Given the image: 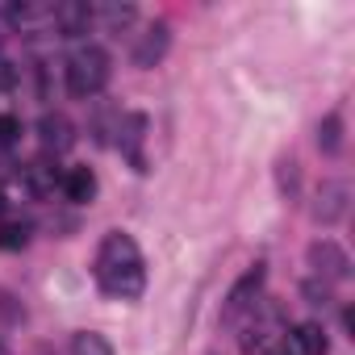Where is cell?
Wrapping results in <instances>:
<instances>
[{"mask_svg":"<svg viewBox=\"0 0 355 355\" xmlns=\"http://www.w3.org/2000/svg\"><path fill=\"white\" fill-rule=\"evenodd\" d=\"M109 55L101 46H80L71 59H67V92L80 96V101H92L96 92H105L109 84Z\"/></svg>","mask_w":355,"mask_h":355,"instance_id":"7a4b0ae2","label":"cell"},{"mask_svg":"<svg viewBox=\"0 0 355 355\" xmlns=\"http://www.w3.org/2000/svg\"><path fill=\"white\" fill-rule=\"evenodd\" d=\"M142 138H146V117H142V113H130V117H125V125H121V150H125V159H130L138 171H146Z\"/></svg>","mask_w":355,"mask_h":355,"instance_id":"30bf717a","label":"cell"},{"mask_svg":"<svg viewBox=\"0 0 355 355\" xmlns=\"http://www.w3.org/2000/svg\"><path fill=\"white\" fill-rule=\"evenodd\" d=\"M347 197H351L347 180H322L318 201H313V222H322V226L343 222V218H347Z\"/></svg>","mask_w":355,"mask_h":355,"instance_id":"5b68a950","label":"cell"},{"mask_svg":"<svg viewBox=\"0 0 355 355\" xmlns=\"http://www.w3.org/2000/svg\"><path fill=\"white\" fill-rule=\"evenodd\" d=\"M263 276H268V272H263V263H255V268H251V272H247V276H243L234 288H230V297H226V318H239V313H243V309H247V305L259 297V288H263Z\"/></svg>","mask_w":355,"mask_h":355,"instance_id":"ba28073f","label":"cell"},{"mask_svg":"<svg viewBox=\"0 0 355 355\" xmlns=\"http://www.w3.org/2000/svg\"><path fill=\"white\" fill-rule=\"evenodd\" d=\"M30 247V226L26 222H5L0 226V251H26Z\"/></svg>","mask_w":355,"mask_h":355,"instance_id":"2e32d148","label":"cell"},{"mask_svg":"<svg viewBox=\"0 0 355 355\" xmlns=\"http://www.w3.org/2000/svg\"><path fill=\"white\" fill-rule=\"evenodd\" d=\"M92 276H96V288L113 301H138L142 288H146V263H142V251L130 234L113 230L101 239L96 247V263H92Z\"/></svg>","mask_w":355,"mask_h":355,"instance_id":"6da1fadb","label":"cell"},{"mask_svg":"<svg viewBox=\"0 0 355 355\" xmlns=\"http://www.w3.org/2000/svg\"><path fill=\"white\" fill-rule=\"evenodd\" d=\"M38 142H42L46 155H63V150L76 146V125H71L63 113H46V117L38 121Z\"/></svg>","mask_w":355,"mask_h":355,"instance_id":"8992f818","label":"cell"},{"mask_svg":"<svg viewBox=\"0 0 355 355\" xmlns=\"http://www.w3.org/2000/svg\"><path fill=\"white\" fill-rule=\"evenodd\" d=\"M280 180H284L288 193H297V163L293 159H280Z\"/></svg>","mask_w":355,"mask_h":355,"instance_id":"d6986e66","label":"cell"},{"mask_svg":"<svg viewBox=\"0 0 355 355\" xmlns=\"http://www.w3.org/2000/svg\"><path fill=\"white\" fill-rule=\"evenodd\" d=\"M288 343H293V355H326V351H330L326 330H322L318 322H301V326H293Z\"/></svg>","mask_w":355,"mask_h":355,"instance_id":"8fae6325","label":"cell"},{"mask_svg":"<svg viewBox=\"0 0 355 355\" xmlns=\"http://www.w3.org/2000/svg\"><path fill=\"white\" fill-rule=\"evenodd\" d=\"M96 171L92 167H71V171H63V193H67V201L71 205H88L92 197H96Z\"/></svg>","mask_w":355,"mask_h":355,"instance_id":"9c48e42d","label":"cell"},{"mask_svg":"<svg viewBox=\"0 0 355 355\" xmlns=\"http://www.w3.org/2000/svg\"><path fill=\"white\" fill-rule=\"evenodd\" d=\"M9 214V201H5V193H0V218H5Z\"/></svg>","mask_w":355,"mask_h":355,"instance_id":"ffe728a7","label":"cell"},{"mask_svg":"<svg viewBox=\"0 0 355 355\" xmlns=\"http://www.w3.org/2000/svg\"><path fill=\"white\" fill-rule=\"evenodd\" d=\"M92 26V5H80V0H59L51 5V34L59 38H80Z\"/></svg>","mask_w":355,"mask_h":355,"instance_id":"277c9868","label":"cell"},{"mask_svg":"<svg viewBox=\"0 0 355 355\" xmlns=\"http://www.w3.org/2000/svg\"><path fill=\"white\" fill-rule=\"evenodd\" d=\"M26 180H30V189H34L38 197H46L55 184H63V175H59L46 159H38V163H30V167H26Z\"/></svg>","mask_w":355,"mask_h":355,"instance_id":"9a60e30c","label":"cell"},{"mask_svg":"<svg viewBox=\"0 0 355 355\" xmlns=\"http://www.w3.org/2000/svg\"><path fill=\"white\" fill-rule=\"evenodd\" d=\"M305 259H309V268H313L326 284H334V280H347V276H351V259H347V251H343L334 239H318V243H309Z\"/></svg>","mask_w":355,"mask_h":355,"instance_id":"3957f363","label":"cell"},{"mask_svg":"<svg viewBox=\"0 0 355 355\" xmlns=\"http://www.w3.org/2000/svg\"><path fill=\"white\" fill-rule=\"evenodd\" d=\"M167 46H171V30H167L163 21L150 26V30L138 38V46H134V67H155V63H163Z\"/></svg>","mask_w":355,"mask_h":355,"instance_id":"52a82bcc","label":"cell"},{"mask_svg":"<svg viewBox=\"0 0 355 355\" xmlns=\"http://www.w3.org/2000/svg\"><path fill=\"white\" fill-rule=\"evenodd\" d=\"M318 150L330 155V159L343 150V113H326L318 121Z\"/></svg>","mask_w":355,"mask_h":355,"instance_id":"7c38bea8","label":"cell"},{"mask_svg":"<svg viewBox=\"0 0 355 355\" xmlns=\"http://www.w3.org/2000/svg\"><path fill=\"white\" fill-rule=\"evenodd\" d=\"M17 80H21V71H17L5 55H0V92H13V88H17Z\"/></svg>","mask_w":355,"mask_h":355,"instance_id":"ac0fdd59","label":"cell"},{"mask_svg":"<svg viewBox=\"0 0 355 355\" xmlns=\"http://www.w3.org/2000/svg\"><path fill=\"white\" fill-rule=\"evenodd\" d=\"M21 138V121L13 113H0V146H13Z\"/></svg>","mask_w":355,"mask_h":355,"instance_id":"e0dca14e","label":"cell"},{"mask_svg":"<svg viewBox=\"0 0 355 355\" xmlns=\"http://www.w3.org/2000/svg\"><path fill=\"white\" fill-rule=\"evenodd\" d=\"M105 21V30L109 34H121V30H130L134 26V17H138V9L134 5H105V9H92V21Z\"/></svg>","mask_w":355,"mask_h":355,"instance_id":"4fadbf2b","label":"cell"},{"mask_svg":"<svg viewBox=\"0 0 355 355\" xmlns=\"http://www.w3.org/2000/svg\"><path fill=\"white\" fill-rule=\"evenodd\" d=\"M67 355H113V343L96 330H80V334H71Z\"/></svg>","mask_w":355,"mask_h":355,"instance_id":"5bb4252c","label":"cell"}]
</instances>
